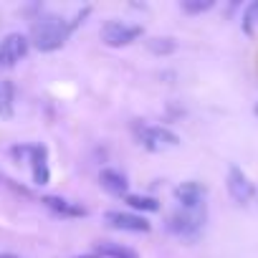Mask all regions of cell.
I'll use <instances>...</instances> for the list:
<instances>
[{"mask_svg":"<svg viewBox=\"0 0 258 258\" xmlns=\"http://www.w3.org/2000/svg\"><path fill=\"white\" fill-rule=\"evenodd\" d=\"M91 13V8H84L74 16V21H66L61 16H53V13H41L33 26H31V43L41 51V53H51V51H58L69 38L71 33L84 23V18Z\"/></svg>","mask_w":258,"mask_h":258,"instance_id":"6da1fadb","label":"cell"},{"mask_svg":"<svg viewBox=\"0 0 258 258\" xmlns=\"http://www.w3.org/2000/svg\"><path fill=\"white\" fill-rule=\"evenodd\" d=\"M132 132L137 137V142L150 150V152H162V150H170V147H177L180 145V137L167 126H155V124H142V121H135L132 124Z\"/></svg>","mask_w":258,"mask_h":258,"instance_id":"7a4b0ae2","label":"cell"},{"mask_svg":"<svg viewBox=\"0 0 258 258\" xmlns=\"http://www.w3.org/2000/svg\"><path fill=\"white\" fill-rule=\"evenodd\" d=\"M205 218H208L205 205H200L195 210L180 208V210H175L167 218V230L175 233V235H180V238H198L200 230L205 228Z\"/></svg>","mask_w":258,"mask_h":258,"instance_id":"3957f363","label":"cell"},{"mask_svg":"<svg viewBox=\"0 0 258 258\" xmlns=\"http://www.w3.org/2000/svg\"><path fill=\"white\" fill-rule=\"evenodd\" d=\"M142 33H145L142 26H129V23H121V21H106L104 28H101V41L109 48H121V46L135 43Z\"/></svg>","mask_w":258,"mask_h":258,"instance_id":"277c9868","label":"cell"},{"mask_svg":"<svg viewBox=\"0 0 258 258\" xmlns=\"http://www.w3.org/2000/svg\"><path fill=\"white\" fill-rule=\"evenodd\" d=\"M28 48H31V38L28 36L8 33L3 41H0V66H6V69L18 66L28 56Z\"/></svg>","mask_w":258,"mask_h":258,"instance_id":"5b68a950","label":"cell"},{"mask_svg":"<svg viewBox=\"0 0 258 258\" xmlns=\"http://www.w3.org/2000/svg\"><path fill=\"white\" fill-rule=\"evenodd\" d=\"M106 225L114 230H126V233H150V220L135 213H121V210H109L104 215Z\"/></svg>","mask_w":258,"mask_h":258,"instance_id":"8992f818","label":"cell"},{"mask_svg":"<svg viewBox=\"0 0 258 258\" xmlns=\"http://www.w3.org/2000/svg\"><path fill=\"white\" fill-rule=\"evenodd\" d=\"M228 192H230V198H233L238 205L250 203V198L255 195L253 182L248 180V175H245L238 165H230V170H228Z\"/></svg>","mask_w":258,"mask_h":258,"instance_id":"52a82bcc","label":"cell"},{"mask_svg":"<svg viewBox=\"0 0 258 258\" xmlns=\"http://www.w3.org/2000/svg\"><path fill=\"white\" fill-rule=\"evenodd\" d=\"M205 195H208V187L203 182H195V180H187V182L175 187V198H177L180 208H185V210H195V208L205 205L203 203Z\"/></svg>","mask_w":258,"mask_h":258,"instance_id":"ba28073f","label":"cell"},{"mask_svg":"<svg viewBox=\"0 0 258 258\" xmlns=\"http://www.w3.org/2000/svg\"><path fill=\"white\" fill-rule=\"evenodd\" d=\"M28 157H31V170H33V185H48L51 180V167H48V150L43 145H28Z\"/></svg>","mask_w":258,"mask_h":258,"instance_id":"9c48e42d","label":"cell"},{"mask_svg":"<svg viewBox=\"0 0 258 258\" xmlns=\"http://www.w3.org/2000/svg\"><path fill=\"white\" fill-rule=\"evenodd\" d=\"M41 203H43L48 210H53L56 215H63V218H84V215H86V208H84V205H79V203H74V200H66V198H61V195H43Z\"/></svg>","mask_w":258,"mask_h":258,"instance_id":"30bf717a","label":"cell"},{"mask_svg":"<svg viewBox=\"0 0 258 258\" xmlns=\"http://www.w3.org/2000/svg\"><path fill=\"white\" fill-rule=\"evenodd\" d=\"M99 182H101V187H104L109 195H119V198L124 195V198H126L129 182H126V175H124V172L106 167V170H101V172H99Z\"/></svg>","mask_w":258,"mask_h":258,"instance_id":"8fae6325","label":"cell"},{"mask_svg":"<svg viewBox=\"0 0 258 258\" xmlns=\"http://www.w3.org/2000/svg\"><path fill=\"white\" fill-rule=\"evenodd\" d=\"M94 255L96 258H140L137 250L126 248L121 243H111V240H101L94 245Z\"/></svg>","mask_w":258,"mask_h":258,"instance_id":"7c38bea8","label":"cell"},{"mask_svg":"<svg viewBox=\"0 0 258 258\" xmlns=\"http://www.w3.org/2000/svg\"><path fill=\"white\" fill-rule=\"evenodd\" d=\"M16 114V84L11 79H0V116L13 119Z\"/></svg>","mask_w":258,"mask_h":258,"instance_id":"4fadbf2b","label":"cell"},{"mask_svg":"<svg viewBox=\"0 0 258 258\" xmlns=\"http://www.w3.org/2000/svg\"><path fill=\"white\" fill-rule=\"evenodd\" d=\"M124 203L132 210H142V213H157L160 210V200L150 198V195H132V192H126Z\"/></svg>","mask_w":258,"mask_h":258,"instance_id":"5bb4252c","label":"cell"},{"mask_svg":"<svg viewBox=\"0 0 258 258\" xmlns=\"http://www.w3.org/2000/svg\"><path fill=\"white\" fill-rule=\"evenodd\" d=\"M147 48L155 53V56H170L177 51V41L170 38V36H155L147 41Z\"/></svg>","mask_w":258,"mask_h":258,"instance_id":"9a60e30c","label":"cell"},{"mask_svg":"<svg viewBox=\"0 0 258 258\" xmlns=\"http://www.w3.org/2000/svg\"><path fill=\"white\" fill-rule=\"evenodd\" d=\"M255 26H258V0H255V3H250L245 8V13H243V33L245 36H253Z\"/></svg>","mask_w":258,"mask_h":258,"instance_id":"2e32d148","label":"cell"},{"mask_svg":"<svg viewBox=\"0 0 258 258\" xmlns=\"http://www.w3.org/2000/svg\"><path fill=\"white\" fill-rule=\"evenodd\" d=\"M210 8H215V0H185L182 3V11L187 16H198V13H205Z\"/></svg>","mask_w":258,"mask_h":258,"instance_id":"e0dca14e","label":"cell"},{"mask_svg":"<svg viewBox=\"0 0 258 258\" xmlns=\"http://www.w3.org/2000/svg\"><path fill=\"white\" fill-rule=\"evenodd\" d=\"M0 258H18V255H13V253H0Z\"/></svg>","mask_w":258,"mask_h":258,"instance_id":"ac0fdd59","label":"cell"},{"mask_svg":"<svg viewBox=\"0 0 258 258\" xmlns=\"http://www.w3.org/2000/svg\"><path fill=\"white\" fill-rule=\"evenodd\" d=\"M255 116H258V104H255Z\"/></svg>","mask_w":258,"mask_h":258,"instance_id":"d6986e66","label":"cell"}]
</instances>
